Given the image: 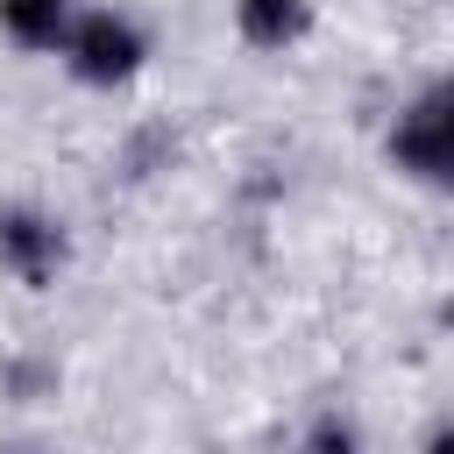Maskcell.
Wrapping results in <instances>:
<instances>
[{"label": "cell", "mask_w": 454, "mask_h": 454, "mask_svg": "<svg viewBox=\"0 0 454 454\" xmlns=\"http://www.w3.org/2000/svg\"><path fill=\"white\" fill-rule=\"evenodd\" d=\"M57 57H64V71H71L78 85L114 92V85H128V78L149 64V28H142L135 14H121V7H78Z\"/></svg>", "instance_id": "1"}, {"label": "cell", "mask_w": 454, "mask_h": 454, "mask_svg": "<svg viewBox=\"0 0 454 454\" xmlns=\"http://www.w3.org/2000/svg\"><path fill=\"white\" fill-rule=\"evenodd\" d=\"M64 262H71V234H64V220L50 206H28V199L0 206V270L14 284L50 291L64 277Z\"/></svg>", "instance_id": "2"}, {"label": "cell", "mask_w": 454, "mask_h": 454, "mask_svg": "<svg viewBox=\"0 0 454 454\" xmlns=\"http://www.w3.org/2000/svg\"><path fill=\"white\" fill-rule=\"evenodd\" d=\"M383 149H390V163H397L404 177H419V184H440V177H447V156H454L447 85H426V92H411V99L397 106V121H390Z\"/></svg>", "instance_id": "3"}, {"label": "cell", "mask_w": 454, "mask_h": 454, "mask_svg": "<svg viewBox=\"0 0 454 454\" xmlns=\"http://www.w3.org/2000/svg\"><path fill=\"white\" fill-rule=\"evenodd\" d=\"M234 35L248 50H291L312 35V0H234Z\"/></svg>", "instance_id": "4"}, {"label": "cell", "mask_w": 454, "mask_h": 454, "mask_svg": "<svg viewBox=\"0 0 454 454\" xmlns=\"http://www.w3.org/2000/svg\"><path fill=\"white\" fill-rule=\"evenodd\" d=\"M71 14H78V0H0V35L28 57H43V50H64Z\"/></svg>", "instance_id": "5"}, {"label": "cell", "mask_w": 454, "mask_h": 454, "mask_svg": "<svg viewBox=\"0 0 454 454\" xmlns=\"http://www.w3.org/2000/svg\"><path fill=\"white\" fill-rule=\"evenodd\" d=\"M298 454H362V426L340 419V411H319V419L298 433Z\"/></svg>", "instance_id": "6"}, {"label": "cell", "mask_w": 454, "mask_h": 454, "mask_svg": "<svg viewBox=\"0 0 454 454\" xmlns=\"http://www.w3.org/2000/svg\"><path fill=\"white\" fill-rule=\"evenodd\" d=\"M7 383H14L21 397H35L43 383H57V369H35V362H14V369H7Z\"/></svg>", "instance_id": "7"}, {"label": "cell", "mask_w": 454, "mask_h": 454, "mask_svg": "<svg viewBox=\"0 0 454 454\" xmlns=\"http://www.w3.org/2000/svg\"><path fill=\"white\" fill-rule=\"evenodd\" d=\"M426 454H447V433H433V440H426Z\"/></svg>", "instance_id": "8"}, {"label": "cell", "mask_w": 454, "mask_h": 454, "mask_svg": "<svg viewBox=\"0 0 454 454\" xmlns=\"http://www.w3.org/2000/svg\"><path fill=\"white\" fill-rule=\"evenodd\" d=\"M0 454H21V447H0Z\"/></svg>", "instance_id": "9"}]
</instances>
